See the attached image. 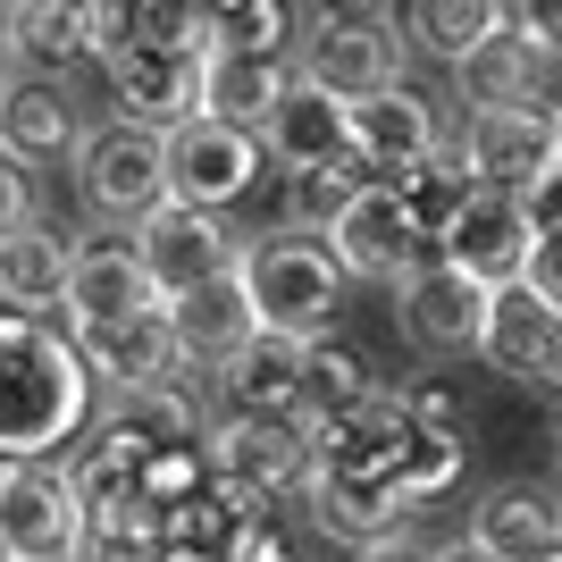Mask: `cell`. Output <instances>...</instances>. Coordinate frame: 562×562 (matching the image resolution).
I'll return each instance as SVG.
<instances>
[{"instance_id":"cell-37","label":"cell","mask_w":562,"mask_h":562,"mask_svg":"<svg viewBox=\"0 0 562 562\" xmlns=\"http://www.w3.org/2000/svg\"><path fill=\"white\" fill-rule=\"evenodd\" d=\"M227 562H285V546L269 538V529H235V546H227Z\"/></svg>"},{"instance_id":"cell-27","label":"cell","mask_w":562,"mask_h":562,"mask_svg":"<svg viewBox=\"0 0 562 562\" xmlns=\"http://www.w3.org/2000/svg\"><path fill=\"white\" fill-rule=\"evenodd\" d=\"M546 59H554L546 43H529L520 25H504V34H487V43L470 50V59H462L453 76H462L470 110H487V101H546V93H538Z\"/></svg>"},{"instance_id":"cell-10","label":"cell","mask_w":562,"mask_h":562,"mask_svg":"<svg viewBox=\"0 0 562 562\" xmlns=\"http://www.w3.org/2000/svg\"><path fill=\"white\" fill-rule=\"evenodd\" d=\"M311 420H285V412H235L211 428V479L227 495H278L294 479H311Z\"/></svg>"},{"instance_id":"cell-46","label":"cell","mask_w":562,"mask_h":562,"mask_svg":"<svg viewBox=\"0 0 562 562\" xmlns=\"http://www.w3.org/2000/svg\"><path fill=\"white\" fill-rule=\"evenodd\" d=\"M0 562H9V546H0Z\"/></svg>"},{"instance_id":"cell-38","label":"cell","mask_w":562,"mask_h":562,"mask_svg":"<svg viewBox=\"0 0 562 562\" xmlns=\"http://www.w3.org/2000/svg\"><path fill=\"white\" fill-rule=\"evenodd\" d=\"M437 562H504V554H487L479 538H453V546H437Z\"/></svg>"},{"instance_id":"cell-35","label":"cell","mask_w":562,"mask_h":562,"mask_svg":"<svg viewBox=\"0 0 562 562\" xmlns=\"http://www.w3.org/2000/svg\"><path fill=\"white\" fill-rule=\"evenodd\" d=\"M513 25L529 34V43L562 50V0H513Z\"/></svg>"},{"instance_id":"cell-19","label":"cell","mask_w":562,"mask_h":562,"mask_svg":"<svg viewBox=\"0 0 562 562\" xmlns=\"http://www.w3.org/2000/svg\"><path fill=\"white\" fill-rule=\"evenodd\" d=\"M0 143L18 151L25 168H43V160H76L85 151V126H76V101L59 76H9L0 85Z\"/></svg>"},{"instance_id":"cell-2","label":"cell","mask_w":562,"mask_h":562,"mask_svg":"<svg viewBox=\"0 0 562 562\" xmlns=\"http://www.w3.org/2000/svg\"><path fill=\"white\" fill-rule=\"evenodd\" d=\"M244 285L260 303V328L311 345V336H328V311L345 303V260L311 227H294V235H269V244L244 252Z\"/></svg>"},{"instance_id":"cell-31","label":"cell","mask_w":562,"mask_h":562,"mask_svg":"<svg viewBox=\"0 0 562 562\" xmlns=\"http://www.w3.org/2000/svg\"><path fill=\"white\" fill-rule=\"evenodd\" d=\"M285 43H294V9L285 0H227L211 18V50H269V59H285Z\"/></svg>"},{"instance_id":"cell-7","label":"cell","mask_w":562,"mask_h":562,"mask_svg":"<svg viewBox=\"0 0 562 562\" xmlns=\"http://www.w3.org/2000/svg\"><path fill=\"white\" fill-rule=\"evenodd\" d=\"M328 252L345 260V278L403 285L412 269H420V252H428V227L412 218V202H403L386 177H370V186L328 218Z\"/></svg>"},{"instance_id":"cell-1","label":"cell","mask_w":562,"mask_h":562,"mask_svg":"<svg viewBox=\"0 0 562 562\" xmlns=\"http://www.w3.org/2000/svg\"><path fill=\"white\" fill-rule=\"evenodd\" d=\"M93 412V361L59 336L43 311H0V453L9 462H43L85 428Z\"/></svg>"},{"instance_id":"cell-18","label":"cell","mask_w":562,"mask_h":562,"mask_svg":"<svg viewBox=\"0 0 562 562\" xmlns=\"http://www.w3.org/2000/svg\"><path fill=\"white\" fill-rule=\"evenodd\" d=\"M160 303V285H151V269H143L135 244H76V269H68V303H59V319L68 328H101V319H135V311Z\"/></svg>"},{"instance_id":"cell-16","label":"cell","mask_w":562,"mask_h":562,"mask_svg":"<svg viewBox=\"0 0 562 562\" xmlns=\"http://www.w3.org/2000/svg\"><path fill=\"white\" fill-rule=\"evenodd\" d=\"M428 151H446L428 93H412V85H386V93L352 101V160L370 168V177H386V186H395L403 168H420Z\"/></svg>"},{"instance_id":"cell-26","label":"cell","mask_w":562,"mask_h":562,"mask_svg":"<svg viewBox=\"0 0 562 562\" xmlns=\"http://www.w3.org/2000/svg\"><path fill=\"white\" fill-rule=\"evenodd\" d=\"M504 25H513V0H403L412 50L446 59V68H462L470 50L487 43V34H504Z\"/></svg>"},{"instance_id":"cell-6","label":"cell","mask_w":562,"mask_h":562,"mask_svg":"<svg viewBox=\"0 0 562 562\" xmlns=\"http://www.w3.org/2000/svg\"><path fill=\"white\" fill-rule=\"evenodd\" d=\"M462 160H470L479 186L538 193L546 177L562 168V110H554V101H487V110H470Z\"/></svg>"},{"instance_id":"cell-22","label":"cell","mask_w":562,"mask_h":562,"mask_svg":"<svg viewBox=\"0 0 562 562\" xmlns=\"http://www.w3.org/2000/svg\"><path fill=\"white\" fill-rule=\"evenodd\" d=\"M85 361H93L101 386H143V378L177 370V328H168V303L135 311V319H101V328H76Z\"/></svg>"},{"instance_id":"cell-5","label":"cell","mask_w":562,"mask_h":562,"mask_svg":"<svg viewBox=\"0 0 562 562\" xmlns=\"http://www.w3.org/2000/svg\"><path fill=\"white\" fill-rule=\"evenodd\" d=\"M395 319L403 336L437 361H462V352H487V328H495V285L470 278L462 260H420L412 278L395 285Z\"/></svg>"},{"instance_id":"cell-39","label":"cell","mask_w":562,"mask_h":562,"mask_svg":"<svg viewBox=\"0 0 562 562\" xmlns=\"http://www.w3.org/2000/svg\"><path fill=\"white\" fill-rule=\"evenodd\" d=\"M76 562H151V554H135V546H85Z\"/></svg>"},{"instance_id":"cell-33","label":"cell","mask_w":562,"mask_h":562,"mask_svg":"<svg viewBox=\"0 0 562 562\" xmlns=\"http://www.w3.org/2000/svg\"><path fill=\"white\" fill-rule=\"evenodd\" d=\"M311 25H370V34H395V0H303Z\"/></svg>"},{"instance_id":"cell-15","label":"cell","mask_w":562,"mask_h":562,"mask_svg":"<svg viewBox=\"0 0 562 562\" xmlns=\"http://www.w3.org/2000/svg\"><path fill=\"white\" fill-rule=\"evenodd\" d=\"M403 43L412 34H370V25H303V59L294 68L311 85H328L336 101H370L403 85Z\"/></svg>"},{"instance_id":"cell-45","label":"cell","mask_w":562,"mask_h":562,"mask_svg":"<svg viewBox=\"0 0 562 562\" xmlns=\"http://www.w3.org/2000/svg\"><path fill=\"white\" fill-rule=\"evenodd\" d=\"M554 479H562V453H554Z\"/></svg>"},{"instance_id":"cell-41","label":"cell","mask_w":562,"mask_h":562,"mask_svg":"<svg viewBox=\"0 0 562 562\" xmlns=\"http://www.w3.org/2000/svg\"><path fill=\"white\" fill-rule=\"evenodd\" d=\"M538 562H562V546H546V554H538Z\"/></svg>"},{"instance_id":"cell-32","label":"cell","mask_w":562,"mask_h":562,"mask_svg":"<svg viewBox=\"0 0 562 562\" xmlns=\"http://www.w3.org/2000/svg\"><path fill=\"white\" fill-rule=\"evenodd\" d=\"M520 285H538L546 303H562V218H546V227L529 235V269H520Z\"/></svg>"},{"instance_id":"cell-23","label":"cell","mask_w":562,"mask_h":562,"mask_svg":"<svg viewBox=\"0 0 562 562\" xmlns=\"http://www.w3.org/2000/svg\"><path fill=\"white\" fill-rule=\"evenodd\" d=\"M68 269H76V244L43 218H25V227L0 235V303L9 311H59L68 303Z\"/></svg>"},{"instance_id":"cell-25","label":"cell","mask_w":562,"mask_h":562,"mask_svg":"<svg viewBox=\"0 0 562 562\" xmlns=\"http://www.w3.org/2000/svg\"><path fill=\"white\" fill-rule=\"evenodd\" d=\"M285 85H294V68L285 59H269V50H211L202 59V110L211 117H235V126H269V110L285 101Z\"/></svg>"},{"instance_id":"cell-28","label":"cell","mask_w":562,"mask_h":562,"mask_svg":"<svg viewBox=\"0 0 562 562\" xmlns=\"http://www.w3.org/2000/svg\"><path fill=\"white\" fill-rule=\"evenodd\" d=\"M361 412H378L370 361L311 336V352H303V420H311V428H336V420H361Z\"/></svg>"},{"instance_id":"cell-11","label":"cell","mask_w":562,"mask_h":562,"mask_svg":"<svg viewBox=\"0 0 562 562\" xmlns=\"http://www.w3.org/2000/svg\"><path fill=\"white\" fill-rule=\"evenodd\" d=\"M529 235H538L529 193H513V186H470L462 211H453L446 235H437V252L462 260L470 278H487V285H520V269H529Z\"/></svg>"},{"instance_id":"cell-24","label":"cell","mask_w":562,"mask_h":562,"mask_svg":"<svg viewBox=\"0 0 562 562\" xmlns=\"http://www.w3.org/2000/svg\"><path fill=\"white\" fill-rule=\"evenodd\" d=\"M0 34L18 50V68L68 76L76 59H93V0H18L0 18Z\"/></svg>"},{"instance_id":"cell-8","label":"cell","mask_w":562,"mask_h":562,"mask_svg":"<svg viewBox=\"0 0 562 562\" xmlns=\"http://www.w3.org/2000/svg\"><path fill=\"white\" fill-rule=\"evenodd\" d=\"M260 135L252 126H235V117H186V126H168V193L177 202H202V211H227L244 193L260 186Z\"/></svg>"},{"instance_id":"cell-12","label":"cell","mask_w":562,"mask_h":562,"mask_svg":"<svg viewBox=\"0 0 562 562\" xmlns=\"http://www.w3.org/2000/svg\"><path fill=\"white\" fill-rule=\"evenodd\" d=\"M168 328H177V361H193V370H235V361L260 345V303H252V285H244V260L218 269L211 285L177 294V303H168Z\"/></svg>"},{"instance_id":"cell-14","label":"cell","mask_w":562,"mask_h":562,"mask_svg":"<svg viewBox=\"0 0 562 562\" xmlns=\"http://www.w3.org/2000/svg\"><path fill=\"white\" fill-rule=\"evenodd\" d=\"M487 361L520 386L562 395V303H546L538 285H495V328H487Z\"/></svg>"},{"instance_id":"cell-36","label":"cell","mask_w":562,"mask_h":562,"mask_svg":"<svg viewBox=\"0 0 562 562\" xmlns=\"http://www.w3.org/2000/svg\"><path fill=\"white\" fill-rule=\"evenodd\" d=\"M361 562H437L420 538H403V529H386V538H370L361 546Z\"/></svg>"},{"instance_id":"cell-40","label":"cell","mask_w":562,"mask_h":562,"mask_svg":"<svg viewBox=\"0 0 562 562\" xmlns=\"http://www.w3.org/2000/svg\"><path fill=\"white\" fill-rule=\"evenodd\" d=\"M9 68H18V50H9V34H0V85H9Z\"/></svg>"},{"instance_id":"cell-9","label":"cell","mask_w":562,"mask_h":562,"mask_svg":"<svg viewBox=\"0 0 562 562\" xmlns=\"http://www.w3.org/2000/svg\"><path fill=\"white\" fill-rule=\"evenodd\" d=\"M126 235H135V252H143V269H151V285H160V303H177V294L211 285L218 269L244 260V244H235L227 218L202 211V202H177V193H168L143 227H126Z\"/></svg>"},{"instance_id":"cell-42","label":"cell","mask_w":562,"mask_h":562,"mask_svg":"<svg viewBox=\"0 0 562 562\" xmlns=\"http://www.w3.org/2000/svg\"><path fill=\"white\" fill-rule=\"evenodd\" d=\"M202 9H211V18H218V9H227V0H202Z\"/></svg>"},{"instance_id":"cell-21","label":"cell","mask_w":562,"mask_h":562,"mask_svg":"<svg viewBox=\"0 0 562 562\" xmlns=\"http://www.w3.org/2000/svg\"><path fill=\"white\" fill-rule=\"evenodd\" d=\"M470 538L487 546V554H504V562H538L546 546H562V479L554 487H546V479L495 487L487 504H479V520H470Z\"/></svg>"},{"instance_id":"cell-4","label":"cell","mask_w":562,"mask_h":562,"mask_svg":"<svg viewBox=\"0 0 562 562\" xmlns=\"http://www.w3.org/2000/svg\"><path fill=\"white\" fill-rule=\"evenodd\" d=\"M0 546L9 562H76L93 546V504L76 487V470L50 462H9L0 479Z\"/></svg>"},{"instance_id":"cell-20","label":"cell","mask_w":562,"mask_h":562,"mask_svg":"<svg viewBox=\"0 0 562 562\" xmlns=\"http://www.w3.org/2000/svg\"><path fill=\"white\" fill-rule=\"evenodd\" d=\"M101 437H110L126 462H135V479L160 453H177L193 437V403L168 386V378H143V386H110V420H101Z\"/></svg>"},{"instance_id":"cell-29","label":"cell","mask_w":562,"mask_h":562,"mask_svg":"<svg viewBox=\"0 0 562 562\" xmlns=\"http://www.w3.org/2000/svg\"><path fill=\"white\" fill-rule=\"evenodd\" d=\"M470 186H479V177H470L462 143H453V151H428L420 168H403V177H395V193H403V202H412V218H420V227H428V244L446 235V218L462 211V193H470Z\"/></svg>"},{"instance_id":"cell-34","label":"cell","mask_w":562,"mask_h":562,"mask_svg":"<svg viewBox=\"0 0 562 562\" xmlns=\"http://www.w3.org/2000/svg\"><path fill=\"white\" fill-rule=\"evenodd\" d=\"M25 218H34V186H25V160L0 143V235L25 227Z\"/></svg>"},{"instance_id":"cell-43","label":"cell","mask_w":562,"mask_h":562,"mask_svg":"<svg viewBox=\"0 0 562 562\" xmlns=\"http://www.w3.org/2000/svg\"><path fill=\"white\" fill-rule=\"evenodd\" d=\"M9 9H18V0H0V18H9Z\"/></svg>"},{"instance_id":"cell-30","label":"cell","mask_w":562,"mask_h":562,"mask_svg":"<svg viewBox=\"0 0 562 562\" xmlns=\"http://www.w3.org/2000/svg\"><path fill=\"white\" fill-rule=\"evenodd\" d=\"M285 177H294L285 218H294V227H311V235H328V218L345 211L361 186H370V168H361V160H319V168H285Z\"/></svg>"},{"instance_id":"cell-17","label":"cell","mask_w":562,"mask_h":562,"mask_svg":"<svg viewBox=\"0 0 562 562\" xmlns=\"http://www.w3.org/2000/svg\"><path fill=\"white\" fill-rule=\"evenodd\" d=\"M260 151H269L278 168H319V160H352V101H336L328 85H311V76L294 68L285 101L269 110V126H260Z\"/></svg>"},{"instance_id":"cell-3","label":"cell","mask_w":562,"mask_h":562,"mask_svg":"<svg viewBox=\"0 0 562 562\" xmlns=\"http://www.w3.org/2000/svg\"><path fill=\"white\" fill-rule=\"evenodd\" d=\"M76 193L85 211L110 218V227H143V218L168 202V126H143V117L117 110L110 126L85 135L76 151Z\"/></svg>"},{"instance_id":"cell-13","label":"cell","mask_w":562,"mask_h":562,"mask_svg":"<svg viewBox=\"0 0 562 562\" xmlns=\"http://www.w3.org/2000/svg\"><path fill=\"white\" fill-rule=\"evenodd\" d=\"M202 59L211 50H168V43H126L110 50V93L143 126H186L202 117Z\"/></svg>"},{"instance_id":"cell-44","label":"cell","mask_w":562,"mask_h":562,"mask_svg":"<svg viewBox=\"0 0 562 562\" xmlns=\"http://www.w3.org/2000/svg\"><path fill=\"white\" fill-rule=\"evenodd\" d=\"M0 479H9V453H0Z\"/></svg>"}]
</instances>
